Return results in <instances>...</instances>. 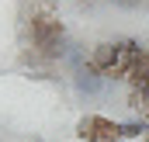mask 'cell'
Masks as SVG:
<instances>
[{"label": "cell", "mask_w": 149, "mask_h": 142, "mask_svg": "<svg viewBox=\"0 0 149 142\" xmlns=\"http://www.w3.org/2000/svg\"><path fill=\"white\" fill-rule=\"evenodd\" d=\"M139 135H149V118L121 121V139H139Z\"/></svg>", "instance_id": "5"}, {"label": "cell", "mask_w": 149, "mask_h": 142, "mask_svg": "<svg viewBox=\"0 0 149 142\" xmlns=\"http://www.w3.org/2000/svg\"><path fill=\"white\" fill-rule=\"evenodd\" d=\"M70 45L73 42H70V35H66V28H63L59 17H52V14H31V21H28V49H35L45 59V66L63 63L66 52H70Z\"/></svg>", "instance_id": "1"}, {"label": "cell", "mask_w": 149, "mask_h": 142, "mask_svg": "<svg viewBox=\"0 0 149 142\" xmlns=\"http://www.w3.org/2000/svg\"><path fill=\"white\" fill-rule=\"evenodd\" d=\"M76 139L83 142H121V121L101 118V114H87L76 121Z\"/></svg>", "instance_id": "2"}, {"label": "cell", "mask_w": 149, "mask_h": 142, "mask_svg": "<svg viewBox=\"0 0 149 142\" xmlns=\"http://www.w3.org/2000/svg\"><path fill=\"white\" fill-rule=\"evenodd\" d=\"M70 80H73V90L80 94V97H97V94L104 90V83H108V76H101L90 63H87L83 70H76Z\"/></svg>", "instance_id": "4"}, {"label": "cell", "mask_w": 149, "mask_h": 142, "mask_svg": "<svg viewBox=\"0 0 149 142\" xmlns=\"http://www.w3.org/2000/svg\"><path fill=\"white\" fill-rule=\"evenodd\" d=\"M90 66L101 76H118V42H97L90 49Z\"/></svg>", "instance_id": "3"}, {"label": "cell", "mask_w": 149, "mask_h": 142, "mask_svg": "<svg viewBox=\"0 0 149 142\" xmlns=\"http://www.w3.org/2000/svg\"><path fill=\"white\" fill-rule=\"evenodd\" d=\"M146 139H149V135H146Z\"/></svg>", "instance_id": "6"}]
</instances>
